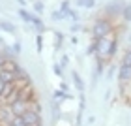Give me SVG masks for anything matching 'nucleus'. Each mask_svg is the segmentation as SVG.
Masks as SVG:
<instances>
[{"instance_id":"3","label":"nucleus","mask_w":131,"mask_h":126,"mask_svg":"<svg viewBox=\"0 0 131 126\" xmlns=\"http://www.w3.org/2000/svg\"><path fill=\"white\" fill-rule=\"evenodd\" d=\"M23 119L28 126H41V115L39 111H34V109H28L23 113Z\"/></svg>"},{"instance_id":"6","label":"nucleus","mask_w":131,"mask_h":126,"mask_svg":"<svg viewBox=\"0 0 131 126\" xmlns=\"http://www.w3.org/2000/svg\"><path fill=\"white\" fill-rule=\"evenodd\" d=\"M124 8H126V4H124V2H120V0H114V2H111V4L105 8V13H109V15H116V13H120V15H122Z\"/></svg>"},{"instance_id":"20","label":"nucleus","mask_w":131,"mask_h":126,"mask_svg":"<svg viewBox=\"0 0 131 126\" xmlns=\"http://www.w3.org/2000/svg\"><path fill=\"white\" fill-rule=\"evenodd\" d=\"M62 40H64V36H62V34H56V47L60 45V41H62Z\"/></svg>"},{"instance_id":"13","label":"nucleus","mask_w":131,"mask_h":126,"mask_svg":"<svg viewBox=\"0 0 131 126\" xmlns=\"http://www.w3.org/2000/svg\"><path fill=\"white\" fill-rule=\"evenodd\" d=\"M19 15H21L26 23H32V13H28V11H25V10H19Z\"/></svg>"},{"instance_id":"17","label":"nucleus","mask_w":131,"mask_h":126,"mask_svg":"<svg viewBox=\"0 0 131 126\" xmlns=\"http://www.w3.org/2000/svg\"><path fill=\"white\" fill-rule=\"evenodd\" d=\"M4 28V30H8V32H15V28H13V25H9V23H2V25H0Z\"/></svg>"},{"instance_id":"23","label":"nucleus","mask_w":131,"mask_h":126,"mask_svg":"<svg viewBox=\"0 0 131 126\" xmlns=\"http://www.w3.org/2000/svg\"><path fill=\"white\" fill-rule=\"evenodd\" d=\"M0 45H2V47H6V45H4V40H2V38H0Z\"/></svg>"},{"instance_id":"14","label":"nucleus","mask_w":131,"mask_h":126,"mask_svg":"<svg viewBox=\"0 0 131 126\" xmlns=\"http://www.w3.org/2000/svg\"><path fill=\"white\" fill-rule=\"evenodd\" d=\"M54 96H56V100H68L69 98V94L68 92H62V91H56Z\"/></svg>"},{"instance_id":"10","label":"nucleus","mask_w":131,"mask_h":126,"mask_svg":"<svg viewBox=\"0 0 131 126\" xmlns=\"http://www.w3.org/2000/svg\"><path fill=\"white\" fill-rule=\"evenodd\" d=\"M122 66H131V49H127L122 57Z\"/></svg>"},{"instance_id":"24","label":"nucleus","mask_w":131,"mask_h":126,"mask_svg":"<svg viewBox=\"0 0 131 126\" xmlns=\"http://www.w3.org/2000/svg\"><path fill=\"white\" fill-rule=\"evenodd\" d=\"M0 121H2V117H0Z\"/></svg>"},{"instance_id":"18","label":"nucleus","mask_w":131,"mask_h":126,"mask_svg":"<svg viewBox=\"0 0 131 126\" xmlns=\"http://www.w3.org/2000/svg\"><path fill=\"white\" fill-rule=\"evenodd\" d=\"M34 10L38 11V13H41V11H43V4H41V2H36V4H34Z\"/></svg>"},{"instance_id":"7","label":"nucleus","mask_w":131,"mask_h":126,"mask_svg":"<svg viewBox=\"0 0 131 126\" xmlns=\"http://www.w3.org/2000/svg\"><path fill=\"white\" fill-rule=\"evenodd\" d=\"M9 107L13 109V113H15V115H23L25 111H28V109H30V102H23V100H17V102H13V104H11Z\"/></svg>"},{"instance_id":"9","label":"nucleus","mask_w":131,"mask_h":126,"mask_svg":"<svg viewBox=\"0 0 131 126\" xmlns=\"http://www.w3.org/2000/svg\"><path fill=\"white\" fill-rule=\"evenodd\" d=\"M77 6H81V8H94L96 6V0H75Z\"/></svg>"},{"instance_id":"2","label":"nucleus","mask_w":131,"mask_h":126,"mask_svg":"<svg viewBox=\"0 0 131 126\" xmlns=\"http://www.w3.org/2000/svg\"><path fill=\"white\" fill-rule=\"evenodd\" d=\"M92 34H94V38H105V36H111L112 34V25H111V21H107V19H97L96 23H94V26H92Z\"/></svg>"},{"instance_id":"21","label":"nucleus","mask_w":131,"mask_h":126,"mask_svg":"<svg viewBox=\"0 0 131 126\" xmlns=\"http://www.w3.org/2000/svg\"><path fill=\"white\" fill-rule=\"evenodd\" d=\"M54 74L56 75H62V70H60V66H58V64H54Z\"/></svg>"},{"instance_id":"19","label":"nucleus","mask_w":131,"mask_h":126,"mask_svg":"<svg viewBox=\"0 0 131 126\" xmlns=\"http://www.w3.org/2000/svg\"><path fill=\"white\" fill-rule=\"evenodd\" d=\"M64 17H66V15L62 13V11H56V13H52V19H56V21H58V19H64Z\"/></svg>"},{"instance_id":"8","label":"nucleus","mask_w":131,"mask_h":126,"mask_svg":"<svg viewBox=\"0 0 131 126\" xmlns=\"http://www.w3.org/2000/svg\"><path fill=\"white\" fill-rule=\"evenodd\" d=\"M71 77H73V83H75V87L79 88V92L82 94V91H84V83H82V79H81V75L77 74V71H73V74H71Z\"/></svg>"},{"instance_id":"16","label":"nucleus","mask_w":131,"mask_h":126,"mask_svg":"<svg viewBox=\"0 0 131 126\" xmlns=\"http://www.w3.org/2000/svg\"><path fill=\"white\" fill-rule=\"evenodd\" d=\"M6 87H8V83H6L2 77H0V100H2V96H4V91H6Z\"/></svg>"},{"instance_id":"4","label":"nucleus","mask_w":131,"mask_h":126,"mask_svg":"<svg viewBox=\"0 0 131 126\" xmlns=\"http://www.w3.org/2000/svg\"><path fill=\"white\" fill-rule=\"evenodd\" d=\"M2 70H6V71H11V74H15L17 77L25 74V71H23V68H21V66L17 64L15 60H11V58H6V60H4V64H2Z\"/></svg>"},{"instance_id":"1","label":"nucleus","mask_w":131,"mask_h":126,"mask_svg":"<svg viewBox=\"0 0 131 126\" xmlns=\"http://www.w3.org/2000/svg\"><path fill=\"white\" fill-rule=\"evenodd\" d=\"M96 41V60L105 64L107 60H111L112 57H114V53L118 49V38L114 34L111 36H105V38H94Z\"/></svg>"},{"instance_id":"15","label":"nucleus","mask_w":131,"mask_h":126,"mask_svg":"<svg viewBox=\"0 0 131 126\" xmlns=\"http://www.w3.org/2000/svg\"><path fill=\"white\" fill-rule=\"evenodd\" d=\"M9 51H11V53H15V55H19V53H21V43H19V41H15V43L9 47Z\"/></svg>"},{"instance_id":"5","label":"nucleus","mask_w":131,"mask_h":126,"mask_svg":"<svg viewBox=\"0 0 131 126\" xmlns=\"http://www.w3.org/2000/svg\"><path fill=\"white\" fill-rule=\"evenodd\" d=\"M118 81H120V85H127L131 81V66H120L118 68Z\"/></svg>"},{"instance_id":"22","label":"nucleus","mask_w":131,"mask_h":126,"mask_svg":"<svg viewBox=\"0 0 131 126\" xmlns=\"http://www.w3.org/2000/svg\"><path fill=\"white\" fill-rule=\"evenodd\" d=\"M41 43H43V40H41V36H38V51H41Z\"/></svg>"},{"instance_id":"11","label":"nucleus","mask_w":131,"mask_h":126,"mask_svg":"<svg viewBox=\"0 0 131 126\" xmlns=\"http://www.w3.org/2000/svg\"><path fill=\"white\" fill-rule=\"evenodd\" d=\"M122 21H131V6H126L122 11Z\"/></svg>"},{"instance_id":"12","label":"nucleus","mask_w":131,"mask_h":126,"mask_svg":"<svg viewBox=\"0 0 131 126\" xmlns=\"http://www.w3.org/2000/svg\"><path fill=\"white\" fill-rule=\"evenodd\" d=\"M32 25L38 28V30H43V23H41V19L39 17H36V15H32Z\"/></svg>"}]
</instances>
